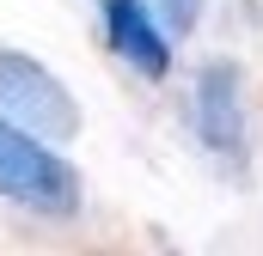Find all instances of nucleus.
Listing matches in <instances>:
<instances>
[{
    "mask_svg": "<svg viewBox=\"0 0 263 256\" xmlns=\"http://www.w3.org/2000/svg\"><path fill=\"white\" fill-rule=\"evenodd\" d=\"M0 116L18 128H31L37 140H73L80 134V98L62 86V73H49V67L37 61V55H25V49H6L0 43Z\"/></svg>",
    "mask_w": 263,
    "mask_h": 256,
    "instance_id": "obj_2",
    "label": "nucleus"
},
{
    "mask_svg": "<svg viewBox=\"0 0 263 256\" xmlns=\"http://www.w3.org/2000/svg\"><path fill=\"white\" fill-rule=\"evenodd\" d=\"M98 18H104V43H110L117 61H129L141 79L172 73V37L159 31L147 0H98Z\"/></svg>",
    "mask_w": 263,
    "mask_h": 256,
    "instance_id": "obj_4",
    "label": "nucleus"
},
{
    "mask_svg": "<svg viewBox=\"0 0 263 256\" xmlns=\"http://www.w3.org/2000/svg\"><path fill=\"white\" fill-rule=\"evenodd\" d=\"M190 122H196V140L214 153V159H239L245 153V98H239V61L214 55V61L196 67V92H190Z\"/></svg>",
    "mask_w": 263,
    "mask_h": 256,
    "instance_id": "obj_3",
    "label": "nucleus"
},
{
    "mask_svg": "<svg viewBox=\"0 0 263 256\" xmlns=\"http://www.w3.org/2000/svg\"><path fill=\"white\" fill-rule=\"evenodd\" d=\"M147 12L159 18V31L178 43V37H190L202 25V0H147Z\"/></svg>",
    "mask_w": 263,
    "mask_h": 256,
    "instance_id": "obj_5",
    "label": "nucleus"
},
{
    "mask_svg": "<svg viewBox=\"0 0 263 256\" xmlns=\"http://www.w3.org/2000/svg\"><path fill=\"white\" fill-rule=\"evenodd\" d=\"M0 201H18L25 214L43 220L80 214V171L55 153V140H37L6 116H0Z\"/></svg>",
    "mask_w": 263,
    "mask_h": 256,
    "instance_id": "obj_1",
    "label": "nucleus"
}]
</instances>
